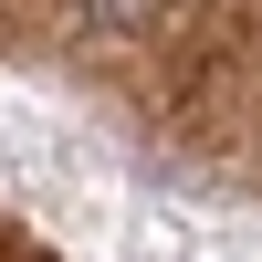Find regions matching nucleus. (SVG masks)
I'll use <instances>...</instances> for the list:
<instances>
[{
	"mask_svg": "<svg viewBox=\"0 0 262 262\" xmlns=\"http://www.w3.org/2000/svg\"><path fill=\"white\" fill-rule=\"evenodd\" d=\"M84 11H95V21H126V32H137V21H158V0H84Z\"/></svg>",
	"mask_w": 262,
	"mask_h": 262,
	"instance_id": "nucleus-1",
	"label": "nucleus"
}]
</instances>
